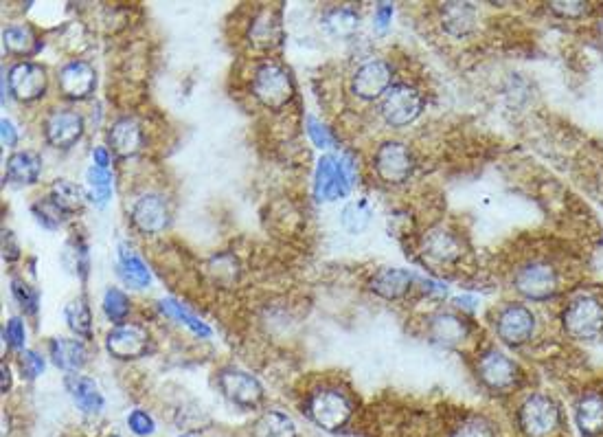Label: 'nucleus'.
Wrapping results in <instances>:
<instances>
[{"label":"nucleus","instance_id":"obj_1","mask_svg":"<svg viewBox=\"0 0 603 437\" xmlns=\"http://www.w3.org/2000/svg\"><path fill=\"white\" fill-rule=\"evenodd\" d=\"M516 427L522 437H557L564 429L560 402L542 391H533L516 409Z\"/></svg>","mask_w":603,"mask_h":437},{"label":"nucleus","instance_id":"obj_2","mask_svg":"<svg viewBox=\"0 0 603 437\" xmlns=\"http://www.w3.org/2000/svg\"><path fill=\"white\" fill-rule=\"evenodd\" d=\"M354 402L338 387H318L305 400V413L323 431H340L354 418Z\"/></svg>","mask_w":603,"mask_h":437},{"label":"nucleus","instance_id":"obj_3","mask_svg":"<svg viewBox=\"0 0 603 437\" xmlns=\"http://www.w3.org/2000/svg\"><path fill=\"white\" fill-rule=\"evenodd\" d=\"M250 91H253V97L261 106L279 112L292 104L294 95H297V86H294L286 66L270 60L261 62L255 69Z\"/></svg>","mask_w":603,"mask_h":437},{"label":"nucleus","instance_id":"obj_4","mask_svg":"<svg viewBox=\"0 0 603 437\" xmlns=\"http://www.w3.org/2000/svg\"><path fill=\"white\" fill-rule=\"evenodd\" d=\"M354 163L347 154H323L314 174V196L318 203H334L354 187Z\"/></svg>","mask_w":603,"mask_h":437},{"label":"nucleus","instance_id":"obj_5","mask_svg":"<svg viewBox=\"0 0 603 437\" xmlns=\"http://www.w3.org/2000/svg\"><path fill=\"white\" fill-rule=\"evenodd\" d=\"M562 330L575 341H595L603 334V301L593 295L575 297L562 310Z\"/></svg>","mask_w":603,"mask_h":437},{"label":"nucleus","instance_id":"obj_6","mask_svg":"<svg viewBox=\"0 0 603 437\" xmlns=\"http://www.w3.org/2000/svg\"><path fill=\"white\" fill-rule=\"evenodd\" d=\"M476 376H479L481 385L489 394L494 396L511 394L522 380L520 365L505 352L496 350V347H489V350L479 356V361H476Z\"/></svg>","mask_w":603,"mask_h":437},{"label":"nucleus","instance_id":"obj_7","mask_svg":"<svg viewBox=\"0 0 603 437\" xmlns=\"http://www.w3.org/2000/svg\"><path fill=\"white\" fill-rule=\"evenodd\" d=\"M426 108L424 95L411 84H393L386 95L382 97L380 115L386 126L391 128H406L415 123Z\"/></svg>","mask_w":603,"mask_h":437},{"label":"nucleus","instance_id":"obj_8","mask_svg":"<svg viewBox=\"0 0 603 437\" xmlns=\"http://www.w3.org/2000/svg\"><path fill=\"white\" fill-rule=\"evenodd\" d=\"M373 172L386 185H402L415 172L413 152L402 141H384L373 154Z\"/></svg>","mask_w":603,"mask_h":437},{"label":"nucleus","instance_id":"obj_9","mask_svg":"<svg viewBox=\"0 0 603 437\" xmlns=\"http://www.w3.org/2000/svg\"><path fill=\"white\" fill-rule=\"evenodd\" d=\"M514 288L529 301H546L560 290V273L544 260H533L520 266L514 275Z\"/></svg>","mask_w":603,"mask_h":437},{"label":"nucleus","instance_id":"obj_10","mask_svg":"<svg viewBox=\"0 0 603 437\" xmlns=\"http://www.w3.org/2000/svg\"><path fill=\"white\" fill-rule=\"evenodd\" d=\"M215 383H218L222 396L240 409H257L266 396L264 385L253 374L237 367L220 369L218 376H215Z\"/></svg>","mask_w":603,"mask_h":437},{"label":"nucleus","instance_id":"obj_11","mask_svg":"<svg viewBox=\"0 0 603 437\" xmlns=\"http://www.w3.org/2000/svg\"><path fill=\"white\" fill-rule=\"evenodd\" d=\"M419 253L424 262L435 268H450L459 264L465 255V244L459 233H454L448 227H432L422 235L419 242Z\"/></svg>","mask_w":603,"mask_h":437},{"label":"nucleus","instance_id":"obj_12","mask_svg":"<svg viewBox=\"0 0 603 437\" xmlns=\"http://www.w3.org/2000/svg\"><path fill=\"white\" fill-rule=\"evenodd\" d=\"M496 334L509 347L527 345L536 334V315L525 304H507L496 315Z\"/></svg>","mask_w":603,"mask_h":437},{"label":"nucleus","instance_id":"obj_13","mask_svg":"<svg viewBox=\"0 0 603 437\" xmlns=\"http://www.w3.org/2000/svg\"><path fill=\"white\" fill-rule=\"evenodd\" d=\"M130 222L143 235L163 233L172 222V209H169L167 198L158 192L139 196L130 207Z\"/></svg>","mask_w":603,"mask_h":437},{"label":"nucleus","instance_id":"obj_14","mask_svg":"<svg viewBox=\"0 0 603 437\" xmlns=\"http://www.w3.org/2000/svg\"><path fill=\"white\" fill-rule=\"evenodd\" d=\"M152 334L141 323H121L106 334V350L117 361H134L150 352Z\"/></svg>","mask_w":603,"mask_h":437},{"label":"nucleus","instance_id":"obj_15","mask_svg":"<svg viewBox=\"0 0 603 437\" xmlns=\"http://www.w3.org/2000/svg\"><path fill=\"white\" fill-rule=\"evenodd\" d=\"M86 121L73 108H55L44 119V139L55 150H71L84 137Z\"/></svg>","mask_w":603,"mask_h":437},{"label":"nucleus","instance_id":"obj_16","mask_svg":"<svg viewBox=\"0 0 603 437\" xmlns=\"http://www.w3.org/2000/svg\"><path fill=\"white\" fill-rule=\"evenodd\" d=\"M393 86V69L391 64L382 58H371L362 62L354 77H351V93L362 102H373L382 99L386 91Z\"/></svg>","mask_w":603,"mask_h":437},{"label":"nucleus","instance_id":"obj_17","mask_svg":"<svg viewBox=\"0 0 603 437\" xmlns=\"http://www.w3.org/2000/svg\"><path fill=\"white\" fill-rule=\"evenodd\" d=\"M9 80V93L14 95L18 102L31 104L44 97L49 88V75L42 64L36 62H18L7 73Z\"/></svg>","mask_w":603,"mask_h":437},{"label":"nucleus","instance_id":"obj_18","mask_svg":"<svg viewBox=\"0 0 603 437\" xmlns=\"http://www.w3.org/2000/svg\"><path fill=\"white\" fill-rule=\"evenodd\" d=\"M97 86V71L93 64L86 60H71L64 64L58 73V88L62 97L71 102H84L95 93Z\"/></svg>","mask_w":603,"mask_h":437},{"label":"nucleus","instance_id":"obj_19","mask_svg":"<svg viewBox=\"0 0 603 437\" xmlns=\"http://www.w3.org/2000/svg\"><path fill=\"white\" fill-rule=\"evenodd\" d=\"M472 326L470 321L457 312L441 310L428 319V336L432 343L443 347H459L470 339Z\"/></svg>","mask_w":603,"mask_h":437},{"label":"nucleus","instance_id":"obj_20","mask_svg":"<svg viewBox=\"0 0 603 437\" xmlns=\"http://www.w3.org/2000/svg\"><path fill=\"white\" fill-rule=\"evenodd\" d=\"M108 145L119 159H132L145 148V130L136 119L121 117L108 130Z\"/></svg>","mask_w":603,"mask_h":437},{"label":"nucleus","instance_id":"obj_21","mask_svg":"<svg viewBox=\"0 0 603 437\" xmlns=\"http://www.w3.org/2000/svg\"><path fill=\"white\" fill-rule=\"evenodd\" d=\"M283 27H281V14L277 9L264 7L250 20L248 27V42L259 51H270L281 44Z\"/></svg>","mask_w":603,"mask_h":437},{"label":"nucleus","instance_id":"obj_22","mask_svg":"<svg viewBox=\"0 0 603 437\" xmlns=\"http://www.w3.org/2000/svg\"><path fill=\"white\" fill-rule=\"evenodd\" d=\"M575 427L582 437H603V394L584 391L573 407Z\"/></svg>","mask_w":603,"mask_h":437},{"label":"nucleus","instance_id":"obj_23","mask_svg":"<svg viewBox=\"0 0 603 437\" xmlns=\"http://www.w3.org/2000/svg\"><path fill=\"white\" fill-rule=\"evenodd\" d=\"M64 385L68 396L73 398L75 407L84 413V416H99L104 411V394L99 391V385L93 378L82 376V374H68L64 378Z\"/></svg>","mask_w":603,"mask_h":437},{"label":"nucleus","instance_id":"obj_24","mask_svg":"<svg viewBox=\"0 0 603 437\" xmlns=\"http://www.w3.org/2000/svg\"><path fill=\"white\" fill-rule=\"evenodd\" d=\"M441 27L450 38H468L479 25V11L472 3H443L439 9Z\"/></svg>","mask_w":603,"mask_h":437},{"label":"nucleus","instance_id":"obj_25","mask_svg":"<svg viewBox=\"0 0 603 437\" xmlns=\"http://www.w3.org/2000/svg\"><path fill=\"white\" fill-rule=\"evenodd\" d=\"M369 288H371V293H375L380 299L397 301V299L406 297L408 290L413 288V275L404 271V268L386 266V268H380V271L371 277Z\"/></svg>","mask_w":603,"mask_h":437},{"label":"nucleus","instance_id":"obj_26","mask_svg":"<svg viewBox=\"0 0 603 437\" xmlns=\"http://www.w3.org/2000/svg\"><path fill=\"white\" fill-rule=\"evenodd\" d=\"M42 156L38 152H14L5 163V181L14 185H33L40 181Z\"/></svg>","mask_w":603,"mask_h":437},{"label":"nucleus","instance_id":"obj_27","mask_svg":"<svg viewBox=\"0 0 603 437\" xmlns=\"http://www.w3.org/2000/svg\"><path fill=\"white\" fill-rule=\"evenodd\" d=\"M248 433L250 437H299V427L288 413L279 409H266L253 420Z\"/></svg>","mask_w":603,"mask_h":437},{"label":"nucleus","instance_id":"obj_28","mask_svg":"<svg viewBox=\"0 0 603 437\" xmlns=\"http://www.w3.org/2000/svg\"><path fill=\"white\" fill-rule=\"evenodd\" d=\"M49 354L55 365H58L60 369H66V372H73V374H77L88 361L86 345L77 339H64V336L51 339Z\"/></svg>","mask_w":603,"mask_h":437},{"label":"nucleus","instance_id":"obj_29","mask_svg":"<svg viewBox=\"0 0 603 437\" xmlns=\"http://www.w3.org/2000/svg\"><path fill=\"white\" fill-rule=\"evenodd\" d=\"M119 275L128 286L141 290L152 284V273L139 255L132 251V246L119 244Z\"/></svg>","mask_w":603,"mask_h":437},{"label":"nucleus","instance_id":"obj_30","mask_svg":"<svg viewBox=\"0 0 603 437\" xmlns=\"http://www.w3.org/2000/svg\"><path fill=\"white\" fill-rule=\"evenodd\" d=\"M51 203L58 207L64 216H75L86 205V194L84 189L77 183L68 181V178H58L49 189Z\"/></svg>","mask_w":603,"mask_h":437},{"label":"nucleus","instance_id":"obj_31","mask_svg":"<svg viewBox=\"0 0 603 437\" xmlns=\"http://www.w3.org/2000/svg\"><path fill=\"white\" fill-rule=\"evenodd\" d=\"M3 47L9 55H16V58H29V55H36L40 51L42 42L33 27L9 25L3 31Z\"/></svg>","mask_w":603,"mask_h":437},{"label":"nucleus","instance_id":"obj_32","mask_svg":"<svg viewBox=\"0 0 603 437\" xmlns=\"http://www.w3.org/2000/svg\"><path fill=\"white\" fill-rule=\"evenodd\" d=\"M64 319L66 326L71 328L75 336H79L82 341L93 339V315H90V306L86 297H75L73 301H68L64 308Z\"/></svg>","mask_w":603,"mask_h":437},{"label":"nucleus","instance_id":"obj_33","mask_svg":"<svg viewBox=\"0 0 603 437\" xmlns=\"http://www.w3.org/2000/svg\"><path fill=\"white\" fill-rule=\"evenodd\" d=\"M158 308H161L163 315L182 323V326L189 328L193 334L200 336V339H209V336H211V328L207 326V323H204L200 317L193 315V312L187 306H182L180 301H176L172 297H165V299L158 301Z\"/></svg>","mask_w":603,"mask_h":437},{"label":"nucleus","instance_id":"obj_34","mask_svg":"<svg viewBox=\"0 0 603 437\" xmlns=\"http://www.w3.org/2000/svg\"><path fill=\"white\" fill-rule=\"evenodd\" d=\"M323 27L336 38H349L358 31L360 16L351 7L329 9L323 16Z\"/></svg>","mask_w":603,"mask_h":437},{"label":"nucleus","instance_id":"obj_35","mask_svg":"<svg viewBox=\"0 0 603 437\" xmlns=\"http://www.w3.org/2000/svg\"><path fill=\"white\" fill-rule=\"evenodd\" d=\"M371 216H373V211L367 200H354V203L345 205L343 214H340V224H343V229L347 233L358 235L369 227Z\"/></svg>","mask_w":603,"mask_h":437},{"label":"nucleus","instance_id":"obj_36","mask_svg":"<svg viewBox=\"0 0 603 437\" xmlns=\"http://www.w3.org/2000/svg\"><path fill=\"white\" fill-rule=\"evenodd\" d=\"M86 181H88V198L93 200L97 207H104L108 200L112 198V176L108 170H101V167L93 165L86 172Z\"/></svg>","mask_w":603,"mask_h":437},{"label":"nucleus","instance_id":"obj_37","mask_svg":"<svg viewBox=\"0 0 603 437\" xmlns=\"http://www.w3.org/2000/svg\"><path fill=\"white\" fill-rule=\"evenodd\" d=\"M101 308H104V315L108 321L115 323V326H121V323H125V319H128L132 304H130V297L125 295L121 288H108L104 301H101Z\"/></svg>","mask_w":603,"mask_h":437},{"label":"nucleus","instance_id":"obj_38","mask_svg":"<svg viewBox=\"0 0 603 437\" xmlns=\"http://www.w3.org/2000/svg\"><path fill=\"white\" fill-rule=\"evenodd\" d=\"M448 437H498L496 424L483 416H468L454 424Z\"/></svg>","mask_w":603,"mask_h":437},{"label":"nucleus","instance_id":"obj_39","mask_svg":"<svg viewBox=\"0 0 603 437\" xmlns=\"http://www.w3.org/2000/svg\"><path fill=\"white\" fill-rule=\"evenodd\" d=\"M62 260L68 266V271H73L75 275L86 279V275H88V251H86V244L82 242V238L68 240Z\"/></svg>","mask_w":603,"mask_h":437},{"label":"nucleus","instance_id":"obj_40","mask_svg":"<svg viewBox=\"0 0 603 437\" xmlns=\"http://www.w3.org/2000/svg\"><path fill=\"white\" fill-rule=\"evenodd\" d=\"M11 295H14L16 304L22 308L25 315H36L40 306V295L36 288L25 282V279L11 277Z\"/></svg>","mask_w":603,"mask_h":437},{"label":"nucleus","instance_id":"obj_41","mask_svg":"<svg viewBox=\"0 0 603 437\" xmlns=\"http://www.w3.org/2000/svg\"><path fill=\"white\" fill-rule=\"evenodd\" d=\"M33 216H36V220L42 224L44 229H58L60 224L64 222V214L62 211L55 207L53 203H51V198L47 196L44 200H40V203H36L33 205Z\"/></svg>","mask_w":603,"mask_h":437},{"label":"nucleus","instance_id":"obj_42","mask_svg":"<svg viewBox=\"0 0 603 437\" xmlns=\"http://www.w3.org/2000/svg\"><path fill=\"white\" fill-rule=\"evenodd\" d=\"M18 369L25 380H36L44 372V358L36 350H22L18 354Z\"/></svg>","mask_w":603,"mask_h":437},{"label":"nucleus","instance_id":"obj_43","mask_svg":"<svg viewBox=\"0 0 603 437\" xmlns=\"http://www.w3.org/2000/svg\"><path fill=\"white\" fill-rule=\"evenodd\" d=\"M305 132H307V137H310V141L316 145V148L327 150V148H332V145H334L332 132H329L327 126H323V121H318L312 115L305 117Z\"/></svg>","mask_w":603,"mask_h":437},{"label":"nucleus","instance_id":"obj_44","mask_svg":"<svg viewBox=\"0 0 603 437\" xmlns=\"http://www.w3.org/2000/svg\"><path fill=\"white\" fill-rule=\"evenodd\" d=\"M3 334H5V343L11 347V350H18V352L25 350L27 330H25V323H22L20 317H11L7 321Z\"/></svg>","mask_w":603,"mask_h":437},{"label":"nucleus","instance_id":"obj_45","mask_svg":"<svg viewBox=\"0 0 603 437\" xmlns=\"http://www.w3.org/2000/svg\"><path fill=\"white\" fill-rule=\"evenodd\" d=\"M128 427L136 437H150L156 431V422L147 411L134 409L128 416Z\"/></svg>","mask_w":603,"mask_h":437},{"label":"nucleus","instance_id":"obj_46","mask_svg":"<svg viewBox=\"0 0 603 437\" xmlns=\"http://www.w3.org/2000/svg\"><path fill=\"white\" fill-rule=\"evenodd\" d=\"M549 9L564 20H579L588 14V3H551Z\"/></svg>","mask_w":603,"mask_h":437},{"label":"nucleus","instance_id":"obj_47","mask_svg":"<svg viewBox=\"0 0 603 437\" xmlns=\"http://www.w3.org/2000/svg\"><path fill=\"white\" fill-rule=\"evenodd\" d=\"M3 257L5 262H16L20 257V244L16 242V235L11 233L9 229L3 231Z\"/></svg>","mask_w":603,"mask_h":437},{"label":"nucleus","instance_id":"obj_48","mask_svg":"<svg viewBox=\"0 0 603 437\" xmlns=\"http://www.w3.org/2000/svg\"><path fill=\"white\" fill-rule=\"evenodd\" d=\"M0 137H3V145L5 148H16L18 145V132L16 126L9 119L0 121Z\"/></svg>","mask_w":603,"mask_h":437},{"label":"nucleus","instance_id":"obj_49","mask_svg":"<svg viewBox=\"0 0 603 437\" xmlns=\"http://www.w3.org/2000/svg\"><path fill=\"white\" fill-rule=\"evenodd\" d=\"M393 5L391 3H380L378 9H375V25H378L380 29H384L389 22L393 20Z\"/></svg>","mask_w":603,"mask_h":437},{"label":"nucleus","instance_id":"obj_50","mask_svg":"<svg viewBox=\"0 0 603 437\" xmlns=\"http://www.w3.org/2000/svg\"><path fill=\"white\" fill-rule=\"evenodd\" d=\"M93 165L101 167V170H108L110 167V152L104 145H99V148L93 150Z\"/></svg>","mask_w":603,"mask_h":437},{"label":"nucleus","instance_id":"obj_51","mask_svg":"<svg viewBox=\"0 0 603 437\" xmlns=\"http://www.w3.org/2000/svg\"><path fill=\"white\" fill-rule=\"evenodd\" d=\"M0 372H3V394L7 396L9 391H11V385H14V380H11V369H9V365L7 363H3V367H0Z\"/></svg>","mask_w":603,"mask_h":437},{"label":"nucleus","instance_id":"obj_52","mask_svg":"<svg viewBox=\"0 0 603 437\" xmlns=\"http://www.w3.org/2000/svg\"><path fill=\"white\" fill-rule=\"evenodd\" d=\"M597 33H599V40L603 42V18L599 20V25H597Z\"/></svg>","mask_w":603,"mask_h":437},{"label":"nucleus","instance_id":"obj_53","mask_svg":"<svg viewBox=\"0 0 603 437\" xmlns=\"http://www.w3.org/2000/svg\"><path fill=\"white\" fill-rule=\"evenodd\" d=\"M180 437H200V435H198V433H193V431H191V433H182V435H180Z\"/></svg>","mask_w":603,"mask_h":437}]
</instances>
